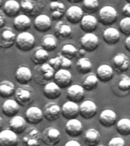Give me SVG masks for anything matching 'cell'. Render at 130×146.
<instances>
[{"mask_svg": "<svg viewBox=\"0 0 130 146\" xmlns=\"http://www.w3.org/2000/svg\"><path fill=\"white\" fill-rule=\"evenodd\" d=\"M85 50H83V49H80L79 50H78V55H80V56H83V55H84V53H85Z\"/></svg>", "mask_w": 130, "mask_h": 146, "instance_id": "obj_51", "label": "cell"}, {"mask_svg": "<svg viewBox=\"0 0 130 146\" xmlns=\"http://www.w3.org/2000/svg\"><path fill=\"white\" fill-rule=\"evenodd\" d=\"M2 7L5 15L10 18H15L21 11L20 2L16 0H7Z\"/></svg>", "mask_w": 130, "mask_h": 146, "instance_id": "obj_31", "label": "cell"}, {"mask_svg": "<svg viewBox=\"0 0 130 146\" xmlns=\"http://www.w3.org/2000/svg\"><path fill=\"white\" fill-rule=\"evenodd\" d=\"M43 119V111L37 107H31L25 112V119L27 123L36 125L42 122Z\"/></svg>", "mask_w": 130, "mask_h": 146, "instance_id": "obj_19", "label": "cell"}, {"mask_svg": "<svg viewBox=\"0 0 130 146\" xmlns=\"http://www.w3.org/2000/svg\"><path fill=\"white\" fill-rule=\"evenodd\" d=\"M119 90L122 92H126L130 91V77L124 75L118 83Z\"/></svg>", "mask_w": 130, "mask_h": 146, "instance_id": "obj_43", "label": "cell"}, {"mask_svg": "<svg viewBox=\"0 0 130 146\" xmlns=\"http://www.w3.org/2000/svg\"><path fill=\"white\" fill-rule=\"evenodd\" d=\"M100 134L94 128L87 129L84 135V141L88 146H97L100 142Z\"/></svg>", "mask_w": 130, "mask_h": 146, "instance_id": "obj_32", "label": "cell"}, {"mask_svg": "<svg viewBox=\"0 0 130 146\" xmlns=\"http://www.w3.org/2000/svg\"><path fill=\"white\" fill-rule=\"evenodd\" d=\"M78 50L75 47V46L70 43H67L62 46L61 50V53L63 56L66 57L69 59H72L78 56Z\"/></svg>", "mask_w": 130, "mask_h": 146, "instance_id": "obj_40", "label": "cell"}, {"mask_svg": "<svg viewBox=\"0 0 130 146\" xmlns=\"http://www.w3.org/2000/svg\"><path fill=\"white\" fill-rule=\"evenodd\" d=\"M122 13L125 17L130 18V4L126 3L122 9Z\"/></svg>", "mask_w": 130, "mask_h": 146, "instance_id": "obj_47", "label": "cell"}, {"mask_svg": "<svg viewBox=\"0 0 130 146\" xmlns=\"http://www.w3.org/2000/svg\"><path fill=\"white\" fill-rule=\"evenodd\" d=\"M66 18L72 25L79 24L82 18L84 16V11L81 7L78 5H73L69 7L66 11Z\"/></svg>", "mask_w": 130, "mask_h": 146, "instance_id": "obj_18", "label": "cell"}, {"mask_svg": "<svg viewBox=\"0 0 130 146\" xmlns=\"http://www.w3.org/2000/svg\"><path fill=\"white\" fill-rule=\"evenodd\" d=\"M20 105L15 100L7 99L5 100L2 107V111L4 115L8 117H12L16 116L20 110Z\"/></svg>", "mask_w": 130, "mask_h": 146, "instance_id": "obj_30", "label": "cell"}, {"mask_svg": "<svg viewBox=\"0 0 130 146\" xmlns=\"http://www.w3.org/2000/svg\"><path fill=\"white\" fill-rule=\"evenodd\" d=\"M57 43L56 36L52 34H46L43 36L41 40V46L44 50L49 51H53L56 49Z\"/></svg>", "mask_w": 130, "mask_h": 146, "instance_id": "obj_37", "label": "cell"}, {"mask_svg": "<svg viewBox=\"0 0 130 146\" xmlns=\"http://www.w3.org/2000/svg\"><path fill=\"white\" fill-rule=\"evenodd\" d=\"M46 146H50V145H46Z\"/></svg>", "mask_w": 130, "mask_h": 146, "instance_id": "obj_58", "label": "cell"}, {"mask_svg": "<svg viewBox=\"0 0 130 146\" xmlns=\"http://www.w3.org/2000/svg\"><path fill=\"white\" fill-rule=\"evenodd\" d=\"M2 6V0H0V8Z\"/></svg>", "mask_w": 130, "mask_h": 146, "instance_id": "obj_54", "label": "cell"}, {"mask_svg": "<svg viewBox=\"0 0 130 146\" xmlns=\"http://www.w3.org/2000/svg\"><path fill=\"white\" fill-rule=\"evenodd\" d=\"M99 80L96 75H88L84 78L82 82V85L84 91H91L96 89L98 86Z\"/></svg>", "mask_w": 130, "mask_h": 146, "instance_id": "obj_39", "label": "cell"}, {"mask_svg": "<svg viewBox=\"0 0 130 146\" xmlns=\"http://www.w3.org/2000/svg\"><path fill=\"white\" fill-rule=\"evenodd\" d=\"M9 128L17 135L22 134L27 129V121L21 116H14L10 119Z\"/></svg>", "mask_w": 130, "mask_h": 146, "instance_id": "obj_20", "label": "cell"}, {"mask_svg": "<svg viewBox=\"0 0 130 146\" xmlns=\"http://www.w3.org/2000/svg\"><path fill=\"white\" fill-rule=\"evenodd\" d=\"M80 45L86 52H93L99 46L98 36L94 33H85L80 39Z\"/></svg>", "mask_w": 130, "mask_h": 146, "instance_id": "obj_6", "label": "cell"}, {"mask_svg": "<svg viewBox=\"0 0 130 146\" xmlns=\"http://www.w3.org/2000/svg\"><path fill=\"white\" fill-rule=\"evenodd\" d=\"M58 56L60 58V61H61V68H63V69H69L72 67V62L71 61V59L66 58V57L63 56L59 52Z\"/></svg>", "mask_w": 130, "mask_h": 146, "instance_id": "obj_45", "label": "cell"}, {"mask_svg": "<svg viewBox=\"0 0 130 146\" xmlns=\"http://www.w3.org/2000/svg\"><path fill=\"white\" fill-rule=\"evenodd\" d=\"M124 46H125V50H127L128 52H130V36H128L125 40Z\"/></svg>", "mask_w": 130, "mask_h": 146, "instance_id": "obj_50", "label": "cell"}, {"mask_svg": "<svg viewBox=\"0 0 130 146\" xmlns=\"http://www.w3.org/2000/svg\"><path fill=\"white\" fill-rule=\"evenodd\" d=\"M92 63L91 60L86 57H81L76 62V70L79 74L87 75L91 72Z\"/></svg>", "mask_w": 130, "mask_h": 146, "instance_id": "obj_35", "label": "cell"}, {"mask_svg": "<svg viewBox=\"0 0 130 146\" xmlns=\"http://www.w3.org/2000/svg\"><path fill=\"white\" fill-rule=\"evenodd\" d=\"M54 82L60 88H66L70 86L72 82V75L68 69L60 68L54 74Z\"/></svg>", "mask_w": 130, "mask_h": 146, "instance_id": "obj_9", "label": "cell"}, {"mask_svg": "<svg viewBox=\"0 0 130 146\" xmlns=\"http://www.w3.org/2000/svg\"><path fill=\"white\" fill-rule=\"evenodd\" d=\"M107 146H125V140L121 137H113L109 140Z\"/></svg>", "mask_w": 130, "mask_h": 146, "instance_id": "obj_44", "label": "cell"}, {"mask_svg": "<svg viewBox=\"0 0 130 146\" xmlns=\"http://www.w3.org/2000/svg\"><path fill=\"white\" fill-rule=\"evenodd\" d=\"M120 34L119 31L115 27H107L103 33V40L108 45H115L120 40Z\"/></svg>", "mask_w": 130, "mask_h": 146, "instance_id": "obj_26", "label": "cell"}, {"mask_svg": "<svg viewBox=\"0 0 130 146\" xmlns=\"http://www.w3.org/2000/svg\"><path fill=\"white\" fill-rule=\"evenodd\" d=\"M84 92L85 91L82 85L75 84L68 87L66 93V97L68 100L78 104L84 100Z\"/></svg>", "mask_w": 130, "mask_h": 146, "instance_id": "obj_16", "label": "cell"}, {"mask_svg": "<svg viewBox=\"0 0 130 146\" xmlns=\"http://www.w3.org/2000/svg\"><path fill=\"white\" fill-rule=\"evenodd\" d=\"M22 141L25 146H40L42 142V133L36 128H31L25 132Z\"/></svg>", "mask_w": 130, "mask_h": 146, "instance_id": "obj_7", "label": "cell"}, {"mask_svg": "<svg viewBox=\"0 0 130 146\" xmlns=\"http://www.w3.org/2000/svg\"><path fill=\"white\" fill-rule=\"evenodd\" d=\"M116 129L119 134L123 136L130 135V119L128 118H122L116 122Z\"/></svg>", "mask_w": 130, "mask_h": 146, "instance_id": "obj_38", "label": "cell"}, {"mask_svg": "<svg viewBox=\"0 0 130 146\" xmlns=\"http://www.w3.org/2000/svg\"><path fill=\"white\" fill-rule=\"evenodd\" d=\"M43 117L47 121L52 122L56 120L61 115V107L56 103H47L43 110Z\"/></svg>", "mask_w": 130, "mask_h": 146, "instance_id": "obj_13", "label": "cell"}, {"mask_svg": "<svg viewBox=\"0 0 130 146\" xmlns=\"http://www.w3.org/2000/svg\"><path fill=\"white\" fill-rule=\"evenodd\" d=\"M21 10L31 17L40 15L46 6L45 0H20Z\"/></svg>", "mask_w": 130, "mask_h": 146, "instance_id": "obj_2", "label": "cell"}, {"mask_svg": "<svg viewBox=\"0 0 130 146\" xmlns=\"http://www.w3.org/2000/svg\"><path fill=\"white\" fill-rule=\"evenodd\" d=\"M60 139L61 133L56 128L48 127L42 133V141L46 145H56L60 141Z\"/></svg>", "mask_w": 130, "mask_h": 146, "instance_id": "obj_11", "label": "cell"}, {"mask_svg": "<svg viewBox=\"0 0 130 146\" xmlns=\"http://www.w3.org/2000/svg\"><path fill=\"white\" fill-rule=\"evenodd\" d=\"M15 98L16 101L21 106L24 107L31 104L35 98L34 89L27 84H23L15 89Z\"/></svg>", "mask_w": 130, "mask_h": 146, "instance_id": "obj_3", "label": "cell"}, {"mask_svg": "<svg viewBox=\"0 0 130 146\" xmlns=\"http://www.w3.org/2000/svg\"><path fill=\"white\" fill-rule=\"evenodd\" d=\"M55 70L49 63H43L34 67L33 73V79L36 84L45 85L53 78Z\"/></svg>", "mask_w": 130, "mask_h": 146, "instance_id": "obj_1", "label": "cell"}, {"mask_svg": "<svg viewBox=\"0 0 130 146\" xmlns=\"http://www.w3.org/2000/svg\"><path fill=\"white\" fill-rule=\"evenodd\" d=\"M16 35L9 27H3L0 29V48L8 49L15 43Z\"/></svg>", "mask_w": 130, "mask_h": 146, "instance_id": "obj_8", "label": "cell"}, {"mask_svg": "<svg viewBox=\"0 0 130 146\" xmlns=\"http://www.w3.org/2000/svg\"><path fill=\"white\" fill-rule=\"evenodd\" d=\"M97 146H104V145H98Z\"/></svg>", "mask_w": 130, "mask_h": 146, "instance_id": "obj_57", "label": "cell"}, {"mask_svg": "<svg viewBox=\"0 0 130 146\" xmlns=\"http://www.w3.org/2000/svg\"><path fill=\"white\" fill-rule=\"evenodd\" d=\"M96 76L99 82H108L113 78V68L108 64H102L97 68Z\"/></svg>", "mask_w": 130, "mask_h": 146, "instance_id": "obj_28", "label": "cell"}, {"mask_svg": "<svg viewBox=\"0 0 130 146\" xmlns=\"http://www.w3.org/2000/svg\"><path fill=\"white\" fill-rule=\"evenodd\" d=\"M119 31L125 36H130V18L125 17L119 21Z\"/></svg>", "mask_w": 130, "mask_h": 146, "instance_id": "obj_42", "label": "cell"}, {"mask_svg": "<svg viewBox=\"0 0 130 146\" xmlns=\"http://www.w3.org/2000/svg\"><path fill=\"white\" fill-rule=\"evenodd\" d=\"M18 135L11 129L2 130L0 132V146H17Z\"/></svg>", "mask_w": 130, "mask_h": 146, "instance_id": "obj_23", "label": "cell"}, {"mask_svg": "<svg viewBox=\"0 0 130 146\" xmlns=\"http://www.w3.org/2000/svg\"><path fill=\"white\" fill-rule=\"evenodd\" d=\"M31 25V20L29 16L25 14L18 15L14 18L13 26L15 29L18 31H26L29 29Z\"/></svg>", "mask_w": 130, "mask_h": 146, "instance_id": "obj_29", "label": "cell"}, {"mask_svg": "<svg viewBox=\"0 0 130 146\" xmlns=\"http://www.w3.org/2000/svg\"><path fill=\"white\" fill-rule=\"evenodd\" d=\"M82 1V0H67V2H70V3H78Z\"/></svg>", "mask_w": 130, "mask_h": 146, "instance_id": "obj_53", "label": "cell"}, {"mask_svg": "<svg viewBox=\"0 0 130 146\" xmlns=\"http://www.w3.org/2000/svg\"><path fill=\"white\" fill-rule=\"evenodd\" d=\"M125 1H126V2H127V3H129L130 4V0H125Z\"/></svg>", "mask_w": 130, "mask_h": 146, "instance_id": "obj_56", "label": "cell"}, {"mask_svg": "<svg viewBox=\"0 0 130 146\" xmlns=\"http://www.w3.org/2000/svg\"><path fill=\"white\" fill-rule=\"evenodd\" d=\"M118 18V12L114 7L105 5L99 11V21L103 26H110L116 22Z\"/></svg>", "mask_w": 130, "mask_h": 146, "instance_id": "obj_5", "label": "cell"}, {"mask_svg": "<svg viewBox=\"0 0 130 146\" xmlns=\"http://www.w3.org/2000/svg\"><path fill=\"white\" fill-rule=\"evenodd\" d=\"M5 15L3 12V11L0 10V29L4 27L6 22V18H5Z\"/></svg>", "mask_w": 130, "mask_h": 146, "instance_id": "obj_48", "label": "cell"}, {"mask_svg": "<svg viewBox=\"0 0 130 146\" xmlns=\"http://www.w3.org/2000/svg\"><path fill=\"white\" fill-rule=\"evenodd\" d=\"M48 59H49V52L47 50H44L43 48H38L31 57L32 62L35 66L46 63Z\"/></svg>", "mask_w": 130, "mask_h": 146, "instance_id": "obj_36", "label": "cell"}, {"mask_svg": "<svg viewBox=\"0 0 130 146\" xmlns=\"http://www.w3.org/2000/svg\"><path fill=\"white\" fill-rule=\"evenodd\" d=\"M50 2H57V1H59V0H50Z\"/></svg>", "mask_w": 130, "mask_h": 146, "instance_id": "obj_55", "label": "cell"}, {"mask_svg": "<svg viewBox=\"0 0 130 146\" xmlns=\"http://www.w3.org/2000/svg\"><path fill=\"white\" fill-rule=\"evenodd\" d=\"M15 45L18 50L23 52H28L33 50L35 46V38L29 32L23 31L16 36Z\"/></svg>", "mask_w": 130, "mask_h": 146, "instance_id": "obj_4", "label": "cell"}, {"mask_svg": "<svg viewBox=\"0 0 130 146\" xmlns=\"http://www.w3.org/2000/svg\"><path fill=\"white\" fill-rule=\"evenodd\" d=\"M15 86L13 82L9 80H4L0 82V97L9 98L15 94Z\"/></svg>", "mask_w": 130, "mask_h": 146, "instance_id": "obj_34", "label": "cell"}, {"mask_svg": "<svg viewBox=\"0 0 130 146\" xmlns=\"http://www.w3.org/2000/svg\"><path fill=\"white\" fill-rule=\"evenodd\" d=\"M80 27L85 33H93L98 28V21L94 16L86 15L80 21Z\"/></svg>", "mask_w": 130, "mask_h": 146, "instance_id": "obj_25", "label": "cell"}, {"mask_svg": "<svg viewBox=\"0 0 130 146\" xmlns=\"http://www.w3.org/2000/svg\"><path fill=\"white\" fill-rule=\"evenodd\" d=\"M48 63L50 64V66L54 69L55 72H56V71L61 68V61H60V58H59V56L49 59Z\"/></svg>", "mask_w": 130, "mask_h": 146, "instance_id": "obj_46", "label": "cell"}, {"mask_svg": "<svg viewBox=\"0 0 130 146\" xmlns=\"http://www.w3.org/2000/svg\"><path fill=\"white\" fill-rule=\"evenodd\" d=\"M61 114L66 119L77 118L79 115V106L77 103L68 100L64 103L61 108Z\"/></svg>", "mask_w": 130, "mask_h": 146, "instance_id": "obj_14", "label": "cell"}, {"mask_svg": "<svg viewBox=\"0 0 130 146\" xmlns=\"http://www.w3.org/2000/svg\"><path fill=\"white\" fill-rule=\"evenodd\" d=\"M50 9L53 20H60L66 14L65 5L59 1L50 2Z\"/></svg>", "mask_w": 130, "mask_h": 146, "instance_id": "obj_33", "label": "cell"}, {"mask_svg": "<svg viewBox=\"0 0 130 146\" xmlns=\"http://www.w3.org/2000/svg\"><path fill=\"white\" fill-rule=\"evenodd\" d=\"M65 132L71 137H78L83 132L82 122L77 118L68 119L65 125Z\"/></svg>", "mask_w": 130, "mask_h": 146, "instance_id": "obj_17", "label": "cell"}, {"mask_svg": "<svg viewBox=\"0 0 130 146\" xmlns=\"http://www.w3.org/2000/svg\"><path fill=\"white\" fill-rule=\"evenodd\" d=\"M15 80L18 83L23 85L27 84L33 79V73L31 68L27 66H19L15 72Z\"/></svg>", "mask_w": 130, "mask_h": 146, "instance_id": "obj_22", "label": "cell"}, {"mask_svg": "<svg viewBox=\"0 0 130 146\" xmlns=\"http://www.w3.org/2000/svg\"><path fill=\"white\" fill-rule=\"evenodd\" d=\"M34 27L38 32L45 33L51 29L52 20L47 15L40 14L38 15H36L34 19Z\"/></svg>", "mask_w": 130, "mask_h": 146, "instance_id": "obj_15", "label": "cell"}, {"mask_svg": "<svg viewBox=\"0 0 130 146\" xmlns=\"http://www.w3.org/2000/svg\"><path fill=\"white\" fill-rule=\"evenodd\" d=\"M54 31L56 38L62 40L71 38L73 34L72 29L70 25H68L64 21H59L57 23L55 26Z\"/></svg>", "mask_w": 130, "mask_h": 146, "instance_id": "obj_21", "label": "cell"}, {"mask_svg": "<svg viewBox=\"0 0 130 146\" xmlns=\"http://www.w3.org/2000/svg\"><path fill=\"white\" fill-rule=\"evenodd\" d=\"M117 119L116 112L111 109H107L103 110L100 113L99 116V121L100 123L106 128H109L115 125Z\"/></svg>", "mask_w": 130, "mask_h": 146, "instance_id": "obj_24", "label": "cell"}, {"mask_svg": "<svg viewBox=\"0 0 130 146\" xmlns=\"http://www.w3.org/2000/svg\"><path fill=\"white\" fill-rule=\"evenodd\" d=\"M97 113H98V107L93 100H84L80 104L79 115L82 118L89 119L94 117Z\"/></svg>", "mask_w": 130, "mask_h": 146, "instance_id": "obj_10", "label": "cell"}, {"mask_svg": "<svg viewBox=\"0 0 130 146\" xmlns=\"http://www.w3.org/2000/svg\"><path fill=\"white\" fill-rule=\"evenodd\" d=\"M61 88L54 82H48L44 85L43 95L48 100H56L61 96Z\"/></svg>", "mask_w": 130, "mask_h": 146, "instance_id": "obj_27", "label": "cell"}, {"mask_svg": "<svg viewBox=\"0 0 130 146\" xmlns=\"http://www.w3.org/2000/svg\"><path fill=\"white\" fill-rule=\"evenodd\" d=\"M82 5L84 10L90 13H94L99 7L98 0H82Z\"/></svg>", "mask_w": 130, "mask_h": 146, "instance_id": "obj_41", "label": "cell"}, {"mask_svg": "<svg viewBox=\"0 0 130 146\" xmlns=\"http://www.w3.org/2000/svg\"><path fill=\"white\" fill-rule=\"evenodd\" d=\"M3 119H2V118L0 116V132L2 131V128H3Z\"/></svg>", "mask_w": 130, "mask_h": 146, "instance_id": "obj_52", "label": "cell"}, {"mask_svg": "<svg viewBox=\"0 0 130 146\" xmlns=\"http://www.w3.org/2000/svg\"><path fill=\"white\" fill-rule=\"evenodd\" d=\"M130 60L124 53H117L113 58V68L119 74L125 72L129 68Z\"/></svg>", "mask_w": 130, "mask_h": 146, "instance_id": "obj_12", "label": "cell"}, {"mask_svg": "<svg viewBox=\"0 0 130 146\" xmlns=\"http://www.w3.org/2000/svg\"><path fill=\"white\" fill-rule=\"evenodd\" d=\"M64 146H82L81 144L76 140H69L66 144L64 145Z\"/></svg>", "mask_w": 130, "mask_h": 146, "instance_id": "obj_49", "label": "cell"}]
</instances>
